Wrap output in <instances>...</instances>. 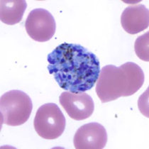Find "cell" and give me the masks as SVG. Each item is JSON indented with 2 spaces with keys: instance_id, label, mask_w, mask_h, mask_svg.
<instances>
[{
  "instance_id": "obj_1",
  "label": "cell",
  "mask_w": 149,
  "mask_h": 149,
  "mask_svg": "<svg viewBox=\"0 0 149 149\" xmlns=\"http://www.w3.org/2000/svg\"><path fill=\"white\" fill-rule=\"evenodd\" d=\"M48 72L61 88L80 93L95 86L100 73L95 54L80 44L64 43L48 55Z\"/></svg>"
},
{
  "instance_id": "obj_2",
  "label": "cell",
  "mask_w": 149,
  "mask_h": 149,
  "mask_svg": "<svg viewBox=\"0 0 149 149\" xmlns=\"http://www.w3.org/2000/svg\"><path fill=\"white\" fill-rule=\"evenodd\" d=\"M144 79L143 70L133 62H127L120 67L106 65L101 70L97 81V95L102 103L131 96L143 86Z\"/></svg>"
},
{
  "instance_id": "obj_3",
  "label": "cell",
  "mask_w": 149,
  "mask_h": 149,
  "mask_svg": "<svg viewBox=\"0 0 149 149\" xmlns=\"http://www.w3.org/2000/svg\"><path fill=\"white\" fill-rule=\"evenodd\" d=\"M1 124L21 126L31 114L33 104L30 97L21 90H11L1 97Z\"/></svg>"
},
{
  "instance_id": "obj_4",
  "label": "cell",
  "mask_w": 149,
  "mask_h": 149,
  "mask_svg": "<svg viewBox=\"0 0 149 149\" xmlns=\"http://www.w3.org/2000/svg\"><path fill=\"white\" fill-rule=\"evenodd\" d=\"M65 117L54 103H46L37 110L33 120L34 129L38 136L53 140L61 136L65 129Z\"/></svg>"
},
{
  "instance_id": "obj_5",
  "label": "cell",
  "mask_w": 149,
  "mask_h": 149,
  "mask_svg": "<svg viewBox=\"0 0 149 149\" xmlns=\"http://www.w3.org/2000/svg\"><path fill=\"white\" fill-rule=\"evenodd\" d=\"M25 28L33 40L46 42L56 33V24L54 17L48 10L35 9L29 14L25 22Z\"/></svg>"
},
{
  "instance_id": "obj_6",
  "label": "cell",
  "mask_w": 149,
  "mask_h": 149,
  "mask_svg": "<svg viewBox=\"0 0 149 149\" xmlns=\"http://www.w3.org/2000/svg\"><path fill=\"white\" fill-rule=\"evenodd\" d=\"M59 102L70 117L76 121L90 117L95 109L93 100L85 92H64L60 96Z\"/></svg>"
},
{
  "instance_id": "obj_7",
  "label": "cell",
  "mask_w": 149,
  "mask_h": 149,
  "mask_svg": "<svg viewBox=\"0 0 149 149\" xmlns=\"http://www.w3.org/2000/svg\"><path fill=\"white\" fill-rule=\"evenodd\" d=\"M107 142V133L102 124L97 122L84 124L74 136L75 148H103Z\"/></svg>"
},
{
  "instance_id": "obj_8",
  "label": "cell",
  "mask_w": 149,
  "mask_h": 149,
  "mask_svg": "<svg viewBox=\"0 0 149 149\" xmlns=\"http://www.w3.org/2000/svg\"><path fill=\"white\" fill-rule=\"evenodd\" d=\"M121 24L129 34L134 35L143 31L149 25L148 9L141 4L129 6L122 12Z\"/></svg>"
},
{
  "instance_id": "obj_9",
  "label": "cell",
  "mask_w": 149,
  "mask_h": 149,
  "mask_svg": "<svg viewBox=\"0 0 149 149\" xmlns=\"http://www.w3.org/2000/svg\"><path fill=\"white\" fill-rule=\"evenodd\" d=\"M0 19L4 24L14 25L22 20L27 7L26 1H0Z\"/></svg>"
},
{
  "instance_id": "obj_10",
  "label": "cell",
  "mask_w": 149,
  "mask_h": 149,
  "mask_svg": "<svg viewBox=\"0 0 149 149\" xmlns=\"http://www.w3.org/2000/svg\"><path fill=\"white\" fill-rule=\"evenodd\" d=\"M149 32H146L143 35L141 36L136 40L134 44V50L136 55L143 61H149L148 51Z\"/></svg>"
}]
</instances>
